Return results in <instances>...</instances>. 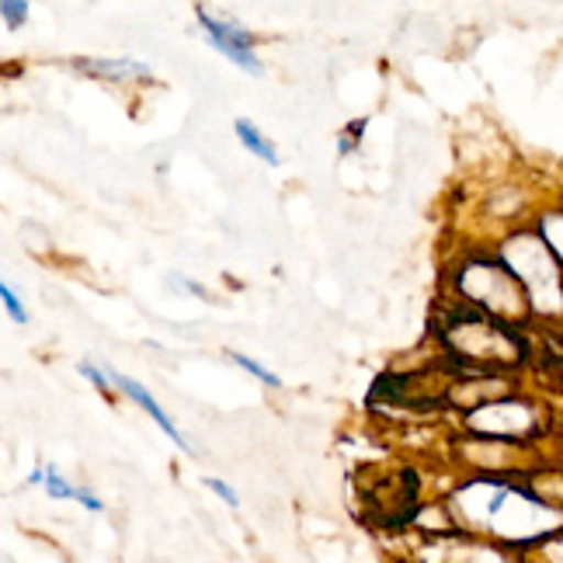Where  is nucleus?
I'll return each instance as SVG.
<instances>
[{
    "label": "nucleus",
    "mask_w": 563,
    "mask_h": 563,
    "mask_svg": "<svg viewBox=\"0 0 563 563\" xmlns=\"http://www.w3.org/2000/svg\"><path fill=\"white\" fill-rule=\"evenodd\" d=\"M463 424L473 439L518 445V442H529L539 431V410L529 400L501 394V397H490L470 407L463 415Z\"/></svg>",
    "instance_id": "20e7f679"
},
{
    "label": "nucleus",
    "mask_w": 563,
    "mask_h": 563,
    "mask_svg": "<svg viewBox=\"0 0 563 563\" xmlns=\"http://www.w3.org/2000/svg\"><path fill=\"white\" fill-rule=\"evenodd\" d=\"M526 289L536 317H563V262L536 230L508 233L494 251Z\"/></svg>",
    "instance_id": "7ed1b4c3"
},
{
    "label": "nucleus",
    "mask_w": 563,
    "mask_h": 563,
    "mask_svg": "<svg viewBox=\"0 0 563 563\" xmlns=\"http://www.w3.org/2000/svg\"><path fill=\"white\" fill-rule=\"evenodd\" d=\"M175 282H178L181 289H191L199 299H209V289H206V286H199V282H191V278H175Z\"/></svg>",
    "instance_id": "f3484780"
},
{
    "label": "nucleus",
    "mask_w": 563,
    "mask_h": 563,
    "mask_svg": "<svg viewBox=\"0 0 563 563\" xmlns=\"http://www.w3.org/2000/svg\"><path fill=\"white\" fill-rule=\"evenodd\" d=\"M25 484L29 487H38V484H46V466H35L29 476H25Z\"/></svg>",
    "instance_id": "a211bd4d"
},
{
    "label": "nucleus",
    "mask_w": 563,
    "mask_h": 563,
    "mask_svg": "<svg viewBox=\"0 0 563 563\" xmlns=\"http://www.w3.org/2000/svg\"><path fill=\"white\" fill-rule=\"evenodd\" d=\"M199 29L206 32L209 46L220 53V56H227L233 67L247 70L251 77H262L265 63H262V56L254 53L257 49L254 46V35L244 25H236V21H227V18H212V14H206L199 8Z\"/></svg>",
    "instance_id": "39448f33"
},
{
    "label": "nucleus",
    "mask_w": 563,
    "mask_h": 563,
    "mask_svg": "<svg viewBox=\"0 0 563 563\" xmlns=\"http://www.w3.org/2000/svg\"><path fill=\"white\" fill-rule=\"evenodd\" d=\"M91 70H98V77H108V80H133V77H140V80H150V67L146 63H140V59H91L88 63Z\"/></svg>",
    "instance_id": "6e6552de"
},
{
    "label": "nucleus",
    "mask_w": 563,
    "mask_h": 563,
    "mask_svg": "<svg viewBox=\"0 0 563 563\" xmlns=\"http://www.w3.org/2000/svg\"><path fill=\"white\" fill-rule=\"evenodd\" d=\"M0 302H4V310L14 323H29V310L25 302H21V296L8 286V282H0Z\"/></svg>",
    "instance_id": "ddd939ff"
},
{
    "label": "nucleus",
    "mask_w": 563,
    "mask_h": 563,
    "mask_svg": "<svg viewBox=\"0 0 563 563\" xmlns=\"http://www.w3.org/2000/svg\"><path fill=\"white\" fill-rule=\"evenodd\" d=\"M560 379H563V362H560Z\"/></svg>",
    "instance_id": "6ab92c4d"
},
{
    "label": "nucleus",
    "mask_w": 563,
    "mask_h": 563,
    "mask_svg": "<svg viewBox=\"0 0 563 563\" xmlns=\"http://www.w3.org/2000/svg\"><path fill=\"white\" fill-rule=\"evenodd\" d=\"M233 133H236V140H241L257 161H265L268 167H278V164H282L275 143H272V140H268V136H265L262 129H257L251 119H236V122H233Z\"/></svg>",
    "instance_id": "0eeeda50"
},
{
    "label": "nucleus",
    "mask_w": 563,
    "mask_h": 563,
    "mask_svg": "<svg viewBox=\"0 0 563 563\" xmlns=\"http://www.w3.org/2000/svg\"><path fill=\"white\" fill-rule=\"evenodd\" d=\"M77 373L88 379L95 389H101V394H108V389H112V373H108V365H95V362H88L84 358L80 365H77Z\"/></svg>",
    "instance_id": "9b49d317"
},
{
    "label": "nucleus",
    "mask_w": 563,
    "mask_h": 563,
    "mask_svg": "<svg viewBox=\"0 0 563 563\" xmlns=\"http://www.w3.org/2000/svg\"><path fill=\"white\" fill-rule=\"evenodd\" d=\"M452 289L456 299L470 302L473 310H481L494 320L515 323V328H529L532 302L526 289L518 286V278L505 268L497 254H470L452 268Z\"/></svg>",
    "instance_id": "f03ea898"
},
{
    "label": "nucleus",
    "mask_w": 563,
    "mask_h": 563,
    "mask_svg": "<svg viewBox=\"0 0 563 563\" xmlns=\"http://www.w3.org/2000/svg\"><path fill=\"white\" fill-rule=\"evenodd\" d=\"M536 233L543 236V244L563 262V209H550V212L539 216Z\"/></svg>",
    "instance_id": "1a4fd4ad"
},
{
    "label": "nucleus",
    "mask_w": 563,
    "mask_h": 563,
    "mask_svg": "<svg viewBox=\"0 0 563 563\" xmlns=\"http://www.w3.org/2000/svg\"><path fill=\"white\" fill-rule=\"evenodd\" d=\"M0 14H4V25H8V29H18V25H25V14H29V0H4V4H0Z\"/></svg>",
    "instance_id": "4468645a"
},
{
    "label": "nucleus",
    "mask_w": 563,
    "mask_h": 563,
    "mask_svg": "<svg viewBox=\"0 0 563 563\" xmlns=\"http://www.w3.org/2000/svg\"><path fill=\"white\" fill-rule=\"evenodd\" d=\"M74 501H77V505H84L88 511H101V508H104V505H101V497H98V494H91L88 487H77Z\"/></svg>",
    "instance_id": "dca6fc26"
},
{
    "label": "nucleus",
    "mask_w": 563,
    "mask_h": 563,
    "mask_svg": "<svg viewBox=\"0 0 563 563\" xmlns=\"http://www.w3.org/2000/svg\"><path fill=\"white\" fill-rule=\"evenodd\" d=\"M227 358H230L233 365H241V369H244V373H251L254 379H262L265 386H272V389H282V379H278L272 369H265L262 362H254V358H247V355H241V352H230Z\"/></svg>",
    "instance_id": "9d476101"
},
{
    "label": "nucleus",
    "mask_w": 563,
    "mask_h": 563,
    "mask_svg": "<svg viewBox=\"0 0 563 563\" xmlns=\"http://www.w3.org/2000/svg\"><path fill=\"white\" fill-rule=\"evenodd\" d=\"M42 487H46V494L56 497V501H67V497L74 501V494H77V487L70 481H63V473L56 466H46V484Z\"/></svg>",
    "instance_id": "f8f14e48"
},
{
    "label": "nucleus",
    "mask_w": 563,
    "mask_h": 563,
    "mask_svg": "<svg viewBox=\"0 0 563 563\" xmlns=\"http://www.w3.org/2000/svg\"><path fill=\"white\" fill-rule=\"evenodd\" d=\"M206 487L216 494V497H220V501H227L230 508H236V505H241V497H236V490L227 484V481H220V476H206Z\"/></svg>",
    "instance_id": "2eb2a0df"
},
{
    "label": "nucleus",
    "mask_w": 563,
    "mask_h": 563,
    "mask_svg": "<svg viewBox=\"0 0 563 563\" xmlns=\"http://www.w3.org/2000/svg\"><path fill=\"white\" fill-rule=\"evenodd\" d=\"M108 373H112V369H108ZM112 386L119 389V394L122 397H129V400H133L140 410H143V415L146 418H154L157 421V428L164 431V435L170 439V442H175L178 449H185V452H195V445L181 435V431H178V424L175 421H170L167 418V410L157 404V397L154 394H150V389L143 386V383H136V379H129V376H122V373H112Z\"/></svg>",
    "instance_id": "423d86ee"
},
{
    "label": "nucleus",
    "mask_w": 563,
    "mask_h": 563,
    "mask_svg": "<svg viewBox=\"0 0 563 563\" xmlns=\"http://www.w3.org/2000/svg\"><path fill=\"white\" fill-rule=\"evenodd\" d=\"M439 338L449 355L463 358L466 365H481V369H515L532 358L526 328L494 320L463 299L452 302V310L442 317Z\"/></svg>",
    "instance_id": "f257e3e1"
}]
</instances>
